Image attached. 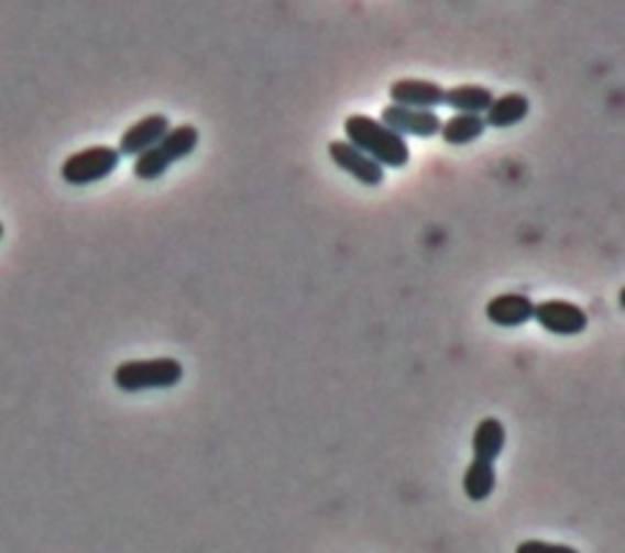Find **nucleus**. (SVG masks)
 <instances>
[{"instance_id":"39448f33","label":"nucleus","mask_w":625,"mask_h":553,"mask_svg":"<svg viewBox=\"0 0 625 553\" xmlns=\"http://www.w3.org/2000/svg\"><path fill=\"white\" fill-rule=\"evenodd\" d=\"M382 122L384 128L391 132H396L398 137L410 134V137L430 140L435 134H440L442 120L438 118V112L432 110H413V108H401V106H386L382 110Z\"/></svg>"},{"instance_id":"423d86ee","label":"nucleus","mask_w":625,"mask_h":553,"mask_svg":"<svg viewBox=\"0 0 625 553\" xmlns=\"http://www.w3.org/2000/svg\"><path fill=\"white\" fill-rule=\"evenodd\" d=\"M169 130H172V122L166 115L142 118L140 122H135V125H130L125 134H122L118 152L120 156H140L147 150H152V146L160 144Z\"/></svg>"},{"instance_id":"f8f14e48","label":"nucleus","mask_w":625,"mask_h":553,"mask_svg":"<svg viewBox=\"0 0 625 553\" xmlns=\"http://www.w3.org/2000/svg\"><path fill=\"white\" fill-rule=\"evenodd\" d=\"M506 446V429L496 417H484L476 424L472 436V454L474 461H484V464H494Z\"/></svg>"},{"instance_id":"0eeeda50","label":"nucleus","mask_w":625,"mask_h":553,"mask_svg":"<svg viewBox=\"0 0 625 553\" xmlns=\"http://www.w3.org/2000/svg\"><path fill=\"white\" fill-rule=\"evenodd\" d=\"M330 159L342 168L344 174H350L352 178L360 180L364 186H379L384 184V168L374 164L370 156H364L360 150H354L348 142H330L328 144Z\"/></svg>"},{"instance_id":"dca6fc26","label":"nucleus","mask_w":625,"mask_h":553,"mask_svg":"<svg viewBox=\"0 0 625 553\" xmlns=\"http://www.w3.org/2000/svg\"><path fill=\"white\" fill-rule=\"evenodd\" d=\"M172 162L166 159L164 152L160 150V144L152 146L144 154H140L135 159V166H132V174H135L140 180H156L162 178L166 172H169Z\"/></svg>"},{"instance_id":"f3484780","label":"nucleus","mask_w":625,"mask_h":553,"mask_svg":"<svg viewBox=\"0 0 625 553\" xmlns=\"http://www.w3.org/2000/svg\"><path fill=\"white\" fill-rule=\"evenodd\" d=\"M516 553H579V551L572 546H564V544H550V541L530 539V541H523V544H518Z\"/></svg>"},{"instance_id":"9d476101","label":"nucleus","mask_w":625,"mask_h":553,"mask_svg":"<svg viewBox=\"0 0 625 553\" xmlns=\"http://www.w3.org/2000/svg\"><path fill=\"white\" fill-rule=\"evenodd\" d=\"M530 112V100L523 93H506L501 98H494V103L486 110L484 125L494 130H508L513 125H518L528 118Z\"/></svg>"},{"instance_id":"1a4fd4ad","label":"nucleus","mask_w":625,"mask_h":553,"mask_svg":"<svg viewBox=\"0 0 625 553\" xmlns=\"http://www.w3.org/2000/svg\"><path fill=\"white\" fill-rule=\"evenodd\" d=\"M535 302L520 292H504L486 305V318L498 327H520L533 320Z\"/></svg>"},{"instance_id":"20e7f679","label":"nucleus","mask_w":625,"mask_h":553,"mask_svg":"<svg viewBox=\"0 0 625 553\" xmlns=\"http://www.w3.org/2000/svg\"><path fill=\"white\" fill-rule=\"evenodd\" d=\"M533 320H538L542 330L560 334V336H577L586 330L589 318L579 305L569 300H542L535 305Z\"/></svg>"},{"instance_id":"7ed1b4c3","label":"nucleus","mask_w":625,"mask_h":553,"mask_svg":"<svg viewBox=\"0 0 625 553\" xmlns=\"http://www.w3.org/2000/svg\"><path fill=\"white\" fill-rule=\"evenodd\" d=\"M118 166H120V152L116 146L98 144L72 154L69 159L62 164V178L69 186L84 188L108 178Z\"/></svg>"},{"instance_id":"ddd939ff","label":"nucleus","mask_w":625,"mask_h":553,"mask_svg":"<svg viewBox=\"0 0 625 553\" xmlns=\"http://www.w3.org/2000/svg\"><path fill=\"white\" fill-rule=\"evenodd\" d=\"M462 488L469 500L484 502L491 498V493L496 490V468L494 464H484V461H472L467 466Z\"/></svg>"},{"instance_id":"9b49d317","label":"nucleus","mask_w":625,"mask_h":553,"mask_svg":"<svg viewBox=\"0 0 625 553\" xmlns=\"http://www.w3.org/2000/svg\"><path fill=\"white\" fill-rule=\"evenodd\" d=\"M445 106L457 110V115H482L494 103V93L486 86L464 84L445 90Z\"/></svg>"},{"instance_id":"2eb2a0df","label":"nucleus","mask_w":625,"mask_h":553,"mask_svg":"<svg viewBox=\"0 0 625 553\" xmlns=\"http://www.w3.org/2000/svg\"><path fill=\"white\" fill-rule=\"evenodd\" d=\"M200 142V132L194 125H178L166 132V137L160 142V150L172 164L191 156Z\"/></svg>"},{"instance_id":"4468645a","label":"nucleus","mask_w":625,"mask_h":553,"mask_svg":"<svg viewBox=\"0 0 625 553\" xmlns=\"http://www.w3.org/2000/svg\"><path fill=\"white\" fill-rule=\"evenodd\" d=\"M486 132L482 115H454L448 122H442L440 134L442 140L452 146H464L476 142Z\"/></svg>"},{"instance_id":"6e6552de","label":"nucleus","mask_w":625,"mask_h":553,"mask_svg":"<svg viewBox=\"0 0 625 553\" xmlns=\"http://www.w3.org/2000/svg\"><path fill=\"white\" fill-rule=\"evenodd\" d=\"M388 96L394 103L401 108H413V110H432L442 106L445 100V88L435 81H420V78H404V81H396L388 88Z\"/></svg>"},{"instance_id":"f257e3e1","label":"nucleus","mask_w":625,"mask_h":553,"mask_svg":"<svg viewBox=\"0 0 625 553\" xmlns=\"http://www.w3.org/2000/svg\"><path fill=\"white\" fill-rule=\"evenodd\" d=\"M344 134H348V144L360 150L364 156H370L382 168H404L410 162L406 137H398L396 132L384 128L379 120L350 115L344 120Z\"/></svg>"},{"instance_id":"f03ea898","label":"nucleus","mask_w":625,"mask_h":553,"mask_svg":"<svg viewBox=\"0 0 625 553\" xmlns=\"http://www.w3.org/2000/svg\"><path fill=\"white\" fill-rule=\"evenodd\" d=\"M184 378L182 361L172 356L147 358V361H125L113 374V383L122 392H142L154 388H174Z\"/></svg>"},{"instance_id":"a211bd4d","label":"nucleus","mask_w":625,"mask_h":553,"mask_svg":"<svg viewBox=\"0 0 625 553\" xmlns=\"http://www.w3.org/2000/svg\"><path fill=\"white\" fill-rule=\"evenodd\" d=\"M3 234H6V228H3V222H0V240H3Z\"/></svg>"}]
</instances>
